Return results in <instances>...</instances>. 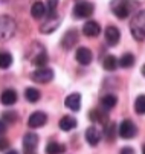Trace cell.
<instances>
[{"label":"cell","instance_id":"obj_16","mask_svg":"<svg viewBox=\"0 0 145 154\" xmlns=\"http://www.w3.org/2000/svg\"><path fill=\"white\" fill-rule=\"evenodd\" d=\"M31 15L35 18V20H40L46 17V5L41 3V2H35L31 8Z\"/></svg>","mask_w":145,"mask_h":154},{"label":"cell","instance_id":"obj_21","mask_svg":"<svg viewBox=\"0 0 145 154\" xmlns=\"http://www.w3.org/2000/svg\"><path fill=\"white\" fill-rule=\"evenodd\" d=\"M46 154H63L66 151V146L63 143H57V142H49L46 145Z\"/></svg>","mask_w":145,"mask_h":154},{"label":"cell","instance_id":"obj_33","mask_svg":"<svg viewBox=\"0 0 145 154\" xmlns=\"http://www.w3.org/2000/svg\"><path fill=\"white\" fill-rule=\"evenodd\" d=\"M6 154H18V151H15V149H11V151H6Z\"/></svg>","mask_w":145,"mask_h":154},{"label":"cell","instance_id":"obj_3","mask_svg":"<svg viewBox=\"0 0 145 154\" xmlns=\"http://www.w3.org/2000/svg\"><path fill=\"white\" fill-rule=\"evenodd\" d=\"M31 78H32V81H35L38 84H48L54 79V72L49 67H40L31 73Z\"/></svg>","mask_w":145,"mask_h":154},{"label":"cell","instance_id":"obj_15","mask_svg":"<svg viewBox=\"0 0 145 154\" xmlns=\"http://www.w3.org/2000/svg\"><path fill=\"white\" fill-rule=\"evenodd\" d=\"M0 101L3 105H14L17 102V92L12 89H6L0 96Z\"/></svg>","mask_w":145,"mask_h":154},{"label":"cell","instance_id":"obj_28","mask_svg":"<svg viewBox=\"0 0 145 154\" xmlns=\"http://www.w3.org/2000/svg\"><path fill=\"white\" fill-rule=\"evenodd\" d=\"M115 136H116V125L115 124H107L106 125V131H104V137L109 142H113Z\"/></svg>","mask_w":145,"mask_h":154},{"label":"cell","instance_id":"obj_18","mask_svg":"<svg viewBox=\"0 0 145 154\" xmlns=\"http://www.w3.org/2000/svg\"><path fill=\"white\" fill-rule=\"evenodd\" d=\"M76 127V119L73 116H63L60 119V128L63 131H70Z\"/></svg>","mask_w":145,"mask_h":154},{"label":"cell","instance_id":"obj_8","mask_svg":"<svg viewBox=\"0 0 145 154\" xmlns=\"http://www.w3.org/2000/svg\"><path fill=\"white\" fill-rule=\"evenodd\" d=\"M48 122V115L43 113V112H35L29 116V121H28V125L31 128H40L43 127L45 124Z\"/></svg>","mask_w":145,"mask_h":154},{"label":"cell","instance_id":"obj_11","mask_svg":"<svg viewBox=\"0 0 145 154\" xmlns=\"http://www.w3.org/2000/svg\"><path fill=\"white\" fill-rule=\"evenodd\" d=\"M58 26H60V17L58 15H52V17H48V20L41 25L40 29H41V32H45V34H51Z\"/></svg>","mask_w":145,"mask_h":154},{"label":"cell","instance_id":"obj_27","mask_svg":"<svg viewBox=\"0 0 145 154\" xmlns=\"http://www.w3.org/2000/svg\"><path fill=\"white\" fill-rule=\"evenodd\" d=\"M134 110H136L137 115H145V95H140V96L136 98Z\"/></svg>","mask_w":145,"mask_h":154},{"label":"cell","instance_id":"obj_10","mask_svg":"<svg viewBox=\"0 0 145 154\" xmlns=\"http://www.w3.org/2000/svg\"><path fill=\"white\" fill-rule=\"evenodd\" d=\"M93 60V55H92V51L87 49V48H78L76 49V61L82 66H89Z\"/></svg>","mask_w":145,"mask_h":154},{"label":"cell","instance_id":"obj_13","mask_svg":"<svg viewBox=\"0 0 145 154\" xmlns=\"http://www.w3.org/2000/svg\"><path fill=\"white\" fill-rule=\"evenodd\" d=\"M64 105L70 108L72 112H79L81 108V95L79 93H72L64 99Z\"/></svg>","mask_w":145,"mask_h":154},{"label":"cell","instance_id":"obj_35","mask_svg":"<svg viewBox=\"0 0 145 154\" xmlns=\"http://www.w3.org/2000/svg\"><path fill=\"white\" fill-rule=\"evenodd\" d=\"M142 154H145V145L142 146Z\"/></svg>","mask_w":145,"mask_h":154},{"label":"cell","instance_id":"obj_6","mask_svg":"<svg viewBox=\"0 0 145 154\" xmlns=\"http://www.w3.org/2000/svg\"><path fill=\"white\" fill-rule=\"evenodd\" d=\"M78 40H79L78 31L76 29H70V31H67L63 35V38H61V46H63V49H66V51H70L73 46H76Z\"/></svg>","mask_w":145,"mask_h":154},{"label":"cell","instance_id":"obj_19","mask_svg":"<svg viewBox=\"0 0 145 154\" xmlns=\"http://www.w3.org/2000/svg\"><path fill=\"white\" fill-rule=\"evenodd\" d=\"M89 118L93 122H101L102 125H107V115L102 110H92L89 113Z\"/></svg>","mask_w":145,"mask_h":154},{"label":"cell","instance_id":"obj_12","mask_svg":"<svg viewBox=\"0 0 145 154\" xmlns=\"http://www.w3.org/2000/svg\"><path fill=\"white\" fill-rule=\"evenodd\" d=\"M82 34L86 37H98L101 34V26L96 23V21H86V25L82 26Z\"/></svg>","mask_w":145,"mask_h":154},{"label":"cell","instance_id":"obj_14","mask_svg":"<svg viewBox=\"0 0 145 154\" xmlns=\"http://www.w3.org/2000/svg\"><path fill=\"white\" fill-rule=\"evenodd\" d=\"M113 12H115V15L119 17V18H127L128 14H130V5H128L127 2H119V3L115 5Z\"/></svg>","mask_w":145,"mask_h":154},{"label":"cell","instance_id":"obj_31","mask_svg":"<svg viewBox=\"0 0 145 154\" xmlns=\"http://www.w3.org/2000/svg\"><path fill=\"white\" fill-rule=\"evenodd\" d=\"M121 154H134V149L131 146H125V148L121 149Z\"/></svg>","mask_w":145,"mask_h":154},{"label":"cell","instance_id":"obj_5","mask_svg":"<svg viewBox=\"0 0 145 154\" xmlns=\"http://www.w3.org/2000/svg\"><path fill=\"white\" fill-rule=\"evenodd\" d=\"M136 133H137V127L130 119L122 121V124L119 125V136L122 139H131L136 136Z\"/></svg>","mask_w":145,"mask_h":154},{"label":"cell","instance_id":"obj_9","mask_svg":"<svg viewBox=\"0 0 145 154\" xmlns=\"http://www.w3.org/2000/svg\"><path fill=\"white\" fill-rule=\"evenodd\" d=\"M104 35H106V40H107V43H109L110 46H116L118 43H119V40H121V32H119V29L116 26L106 28Z\"/></svg>","mask_w":145,"mask_h":154},{"label":"cell","instance_id":"obj_30","mask_svg":"<svg viewBox=\"0 0 145 154\" xmlns=\"http://www.w3.org/2000/svg\"><path fill=\"white\" fill-rule=\"evenodd\" d=\"M8 146H9V140L8 139H5V137L0 139V151H5Z\"/></svg>","mask_w":145,"mask_h":154},{"label":"cell","instance_id":"obj_23","mask_svg":"<svg viewBox=\"0 0 145 154\" xmlns=\"http://www.w3.org/2000/svg\"><path fill=\"white\" fill-rule=\"evenodd\" d=\"M118 64L121 66V67H124V69L133 67V64H134V55H133V54H124V55L119 58Z\"/></svg>","mask_w":145,"mask_h":154},{"label":"cell","instance_id":"obj_32","mask_svg":"<svg viewBox=\"0 0 145 154\" xmlns=\"http://www.w3.org/2000/svg\"><path fill=\"white\" fill-rule=\"evenodd\" d=\"M5 131H6V124H5L2 119H0V136L5 134Z\"/></svg>","mask_w":145,"mask_h":154},{"label":"cell","instance_id":"obj_4","mask_svg":"<svg viewBox=\"0 0 145 154\" xmlns=\"http://www.w3.org/2000/svg\"><path fill=\"white\" fill-rule=\"evenodd\" d=\"M93 5L89 2H76L73 6V15L76 18H87L93 14Z\"/></svg>","mask_w":145,"mask_h":154},{"label":"cell","instance_id":"obj_34","mask_svg":"<svg viewBox=\"0 0 145 154\" xmlns=\"http://www.w3.org/2000/svg\"><path fill=\"white\" fill-rule=\"evenodd\" d=\"M142 75H143V76H145V64H143V66H142Z\"/></svg>","mask_w":145,"mask_h":154},{"label":"cell","instance_id":"obj_22","mask_svg":"<svg viewBox=\"0 0 145 154\" xmlns=\"http://www.w3.org/2000/svg\"><path fill=\"white\" fill-rule=\"evenodd\" d=\"M116 102H118V98L115 95L109 93V95H104V98L101 99V107L106 108V110H110L116 105Z\"/></svg>","mask_w":145,"mask_h":154},{"label":"cell","instance_id":"obj_24","mask_svg":"<svg viewBox=\"0 0 145 154\" xmlns=\"http://www.w3.org/2000/svg\"><path fill=\"white\" fill-rule=\"evenodd\" d=\"M102 66H104V69L109 70V72L116 70V67H118V60H116V57H115V55H107V57L104 58V63H102Z\"/></svg>","mask_w":145,"mask_h":154},{"label":"cell","instance_id":"obj_1","mask_svg":"<svg viewBox=\"0 0 145 154\" xmlns=\"http://www.w3.org/2000/svg\"><path fill=\"white\" fill-rule=\"evenodd\" d=\"M130 29H131V35H133L134 40H137V41L145 40V9L137 12L133 17Z\"/></svg>","mask_w":145,"mask_h":154},{"label":"cell","instance_id":"obj_29","mask_svg":"<svg viewBox=\"0 0 145 154\" xmlns=\"http://www.w3.org/2000/svg\"><path fill=\"white\" fill-rule=\"evenodd\" d=\"M17 119H18V115H17L15 112H5V113L2 115V121H3V122L14 124Z\"/></svg>","mask_w":145,"mask_h":154},{"label":"cell","instance_id":"obj_2","mask_svg":"<svg viewBox=\"0 0 145 154\" xmlns=\"http://www.w3.org/2000/svg\"><path fill=\"white\" fill-rule=\"evenodd\" d=\"M17 25L12 17L9 15H0V41H6L14 37Z\"/></svg>","mask_w":145,"mask_h":154},{"label":"cell","instance_id":"obj_7","mask_svg":"<svg viewBox=\"0 0 145 154\" xmlns=\"http://www.w3.org/2000/svg\"><path fill=\"white\" fill-rule=\"evenodd\" d=\"M38 146V136L35 133H28L23 137V149L25 154H37Z\"/></svg>","mask_w":145,"mask_h":154},{"label":"cell","instance_id":"obj_25","mask_svg":"<svg viewBox=\"0 0 145 154\" xmlns=\"http://www.w3.org/2000/svg\"><path fill=\"white\" fill-rule=\"evenodd\" d=\"M40 96H41V93H40L37 89H34V87H28L26 92H25V98H26L29 102H37V101L40 99Z\"/></svg>","mask_w":145,"mask_h":154},{"label":"cell","instance_id":"obj_20","mask_svg":"<svg viewBox=\"0 0 145 154\" xmlns=\"http://www.w3.org/2000/svg\"><path fill=\"white\" fill-rule=\"evenodd\" d=\"M32 63L37 66V67H46V64H48V54L45 49H41L34 58H32Z\"/></svg>","mask_w":145,"mask_h":154},{"label":"cell","instance_id":"obj_26","mask_svg":"<svg viewBox=\"0 0 145 154\" xmlns=\"http://www.w3.org/2000/svg\"><path fill=\"white\" fill-rule=\"evenodd\" d=\"M12 64V55L8 52H0V69H8Z\"/></svg>","mask_w":145,"mask_h":154},{"label":"cell","instance_id":"obj_17","mask_svg":"<svg viewBox=\"0 0 145 154\" xmlns=\"http://www.w3.org/2000/svg\"><path fill=\"white\" fill-rule=\"evenodd\" d=\"M99 139H101V136H99V131H98L95 127H89V128L86 130V140H87L92 146L98 145Z\"/></svg>","mask_w":145,"mask_h":154}]
</instances>
